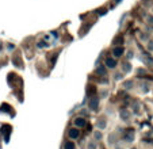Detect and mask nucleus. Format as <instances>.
Wrapping results in <instances>:
<instances>
[{"label": "nucleus", "instance_id": "obj_1", "mask_svg": "<svg viewBox=\"0 0 153 149\" xmlns=\"http://www.w3.org/2000/svg\"><path fill=\"white\" fill-rule=\"evenodd\" d=\"M99 103H100V99H99V98H96V96L91 98L90 101H88V109H90L91 111H98Z\"/></svg>", "mask_w": 153, "mask_h": 149}, {"label": "nucleus", "instance_id": "obj_2", "mask_svg": "<svg viewBox=\"0 0 153 149\" xmlns=\"http://www.w3.org/2000/svg\"><path fill=\"white\" fill-rule=\"evenodd\" d=\"M104 66H106L107 69H115L117 68V58H114V57H106L104 58V64H103Z\"/></svg>", "mask_w": 153, "mask_h": 149}, {"label": "nucleus", "instance_id": "obj_3", "mask_svg": "<svg viewBox=\"0 0 153 149\" xmlns=\"http://www.w3.org/2000/svg\"><path fill=\"white\" fill-rule=\"evenodd\" d=\"M125 53V49L122 45H118V46H114L113 48V57L114 58H121Z\"/></svg>", "mask_w": 153, "mask_h": 149}, {"label": "nucleus", "instance_id": "obj_4", "mask_svg": "<svg viewBox=\"0 0 153 149\" xmlns=\"http://www.w3.org/2000/svg\"><path fill=\"white\" fill-rule=\"evenodd\" d=\"M73 125H75V127H79V129L85 127L87 126V119L83 118V117H76L75 119H73Z\"/></svg>", "mask_w": 153, "mask_h": 149}, {"label": "nucleus", "instance_id": "obj_5", "mask_svg": "<svg viewBox=\"0 0 153 149\" xmlns=\"http://www.w3.org/2000/svg\"><path fill=\"white\" fill-rule=\"evenodd\" d=\"M118 114H119V118H121L122 122H129L130 117H131L130 111H129V110H126V109H121V110H119Z\"/></svg>", "mask_w": 153, "mask_h": 149}, {"label": "nucleus", "instance_id": "obj_6", "mask_svg": "<svg viewBox=\"0 0 153 149\" xmlns=\"http://www.w3.org/2000/svg\"><path fill=\"white\" fill-rule=\"evenodd\" d=\"M131 71H133V65H131L130 61H125V63H122V65H121V72L122 73L127 74V73H130Z\"/></svg>", "mask_w": 153, "mask_h": 149}, {"label": "nucleus", "instance_id": "obj_7", "mask_svg": "<svg viewBox=\"0 0 153 149\" xmlns=\"http://www.w3.org/2000/svg\"><path fill=\"white\" fill-rule=\"evenodd\" d=\"M68 136H69L71 140H77L80 137V129L79 127H71L68 130Z\"/></svg>", "mask_w": 153, "mask_h": 149}, {"label": "nucleus", "instance_id": "obj_8", "mask_svg": "<svg viewBox=\"0 0 153 149\" xmlns=\"http://www.w3.org/2000/svg\"><path fill=\"white\" fill-rule=\"evenodd\" d=\"M141 61L146 66H153V57L149 54H146V53H142L141 54Z\"/></svg>", "mask_w": 153, "mask_h": 149}, {"label": "nucleus", "instance_id": "obj_9", "mask_svg": "<svg viewBox=\"0 0 153 149\" xmlns=\"http://www.w3.org/2000/svg\"><path fill=\"white\" fill-rule=\"evenodd\" d=\"M96 127H98L99 130H104L107 127V121H106V118L104 117H102V118H98L96 119Z\"/></svg>", "mask_w": 153, "mask_h": 149}, {"label": "nucleus", "instance_id": "obj_10", "mask_svg": "<svg viewBox=\"0 0 153 149\" xmlns=\"http://www.w3.org/2000/svg\"><path fill=\"white\" fill-rule=\"evenodd\" d=\"M133 87H134L133 80H125L123 83H122V88L126 89V91H130V89H133Z\"/></svg>", "mask_w": 153, "mask_h": 149}, {"label": "nucleus", "instance_id": "obj_11", "mask_svg": "<svg viewBox=\"0 0 153 149\" xmlns=\"http://www.w3.org/2000/svg\"><path fill=\"white\" fill-rule=\"evenodd\" d=\"M95 72L99 74V76H106V74H107V68L104 65H99L98 68H96Z\"/></svg>", "mask_w": 153, "mask_h": 149}, {"label": "nucleus", "instance_id": "obj_12", "mask_svg": "<svg viewBox=\"0 0 153 149\" xmlns=\"http://www.w3.org/2000/svg\"><path fill=\"white\" fill-rule=\"evenodd\" d=\"M64 149H76V145L72 140H68L64 142Z\"/></svg>", "mask_w": 153, "mask_h": 149}, {"label": "nucleus", "instance_id": "obj_13", "mask_svg": "<svg viewBox=\"0 0 153 149\" xmlns=\"http://www.w3.org/2000/svg\"><path fill=\"white\" fill-rule=\"evenodd\" d=\"M94 140H95V141H100L102 140V138H103V133H102V130H96V132H94Z\"/></svg>", "mask_w": 153, "mask_h": 149}, {"label": "nucleus", "instance_id": "obj_14", "mask_svg": "<svg viewBox=\"0 0 153 149\" xmlns=\"http://www.w3.org/2000/svg\"><path fill=\"white\" fill-rule=\"evenodd\" d=\"M87 149H98V142L95 140H91L87 142Z\"/></svg>", "mask_w": 153, "mask_h": 149}, {"label": "nucleus", "instance_id": "obj_15", "mask_svg": "<svg viewBox=\"0 0 153 149\" xmlns=\"http://www.w3.org/2000/svg\"><path fill=\"white\" fill-rule=\"evenodd\" d=\"M133 138H134V133H133V130H130V132L127 133V136L125 137V141H127V142H131V141H133Z\"/></svg>", "mask_w": 153, "mask_h": 149}, {"label": "nucleus", "instance_id": "obj_16", "mask_svg": "<svg viewBox=\"0 0 153 149\" xmlns=\"http://www.w3.org/2000/svg\"><path fill=\"white\" fill-rule=\"evenodd\" d=\"M146 50L152 53L153 52V39H148L146 41Z\"/></svg>", "mask_w": 153, "mask_h": 149}, {"label": "nucleus", "instance_id": "obj_17", "mask_svg": "<svg viewBox=\"0 0 153 149\" xmlns=\"http://www.w3.org/2000/svg\"><path fill=\"white\" fill-rule=\"evenodd\" d=\"M122 79H123V73H122V72H117V73L114 74V80L115 81H121Z\"/></svg>", "mask_w": 153, "mask_h": 149}, {"label": "nucleus", "instance_id": "obj_18", "mask_svg": "<svg viewBox=\"0 0 153 149\" xmlns=\"http://www.w3.org/2000/svg\"><path fill=\"white\" fill-rule=\"evenodd\" d=\"M126 58L127 60H133L134 58V52L133 50H127L126 52Z\"/></svg>", "mask_w": 153, "mask_h": 149}, {"label": "nucleus", "instance_id": "obj_19", "mask_svg": "<svg viewBox=\"0 0 153 149\" xmlns=\"http://www.w3.org/2000/svg\"><path fill=\"white\" fill-rule=\"evenodd\" d=\"M140 39L144 41V42H146V41L149 39V35H148L146 33H141V34H140Z\"/></svg>", "mask_w": 153, "mask_h": 149}, {"label": "nucleus", "instance_id": "obj_20", "mask_svg": "<svg viewBox=\"0 0 153 149\" xmlns=\"http://www.w3.org/2000/svg\"><path fill=\"white\" fill-rule=\"evenodd\" d=\"M148 91H149V86H148L146 83L141 84V92H144V94H146Z\"/></svg>", "mask_w": 153, "mask_h": 149}, {"label": "nucleus", "instance_id": "obj_21", "mask_svg": "<svg viewBox=\"0 0 153 149\" xmlns=\"http://www.w3.org/2000/svg\"><path fill=\"white\" fill-rule=\"evenodd\" d=\"M114 140H115V134L108 136V145H114Z\"/></svg>", "mask_w": 153, "mask_h": 149}, {"label": "nucleus", "instance_id": "obj_22", "mask_svg": "<svg viewBox=\"0 0 153 149\" xmlns=\"http://www.w3.org/2000/svg\"><path fill=\"white\" fill-rule=\"evenodd\" d=\"M146 23H148V25H153V14L152 15H148V16H146Z\"/></svg>", "mask_w": 153, "mask_h": 149}, {"label": "nucleus", "instance_id": "obj_23", "mask_svg": "<svg viewBox=\"0 0 153 149\" xmlns=\"http://www.w3.org/2000/svg\"><path fill=\"white\" fill-rule=\"evenodd\" d=\"M38 48H39V49H42V48H46V46H48V43L46 42H45V43H43V42H38Z\"/></svg>", "mask_w": 153, "mask_h": 149}, {"label": "nucleus", "instance_id": "obj_24", "mask_svg": "<svg viewBox=\"0 0 153 149\" xmlns=\"http://www.w3.org/2000/svg\"><path fill=\"white\" fill-rule=\"evenodd\" d=\"M107 94H108V92H107V91H103V92H102V96H103V98H106V96H107Z\"/></svg>", "mask_w": 153, "mask_h": 149}, {"label": "nucleus", "instance_id": "obj_25", "mask_svg": "<svg viewBox=\"0 0 153 149\" xmlns=\"http://www.w3.org/2000/svg\"><path fill=\"white\" fill-rule=\"evenodd\" d=\"M14 49H15V45H10L8 46V50H14Z\"/></svg>", "mask_w": 153, "mask_h": 149}, {"label": "nucleus", "instance_id": "obj_26", "mask_svg": "<svg viewBox=\"0 0 153 149\" xmlns=\"http://www.w3.org/2000/svg\"><path fill=\"white\" fill-rule=\"evenodd\" d=\"M152 14H153V7H152Z\"/></svg>", "mask_w": 153, "mask_h": 149}, {"label": "nucleus", "instance_id": "obj_27", "mask_svg": "<svg viewBox=\"0 0 153 149\" xmlns=\"http://www.w3.org/2000/svg\"><path fill=\"white\" fill-rule=\"evenodd\" d=\"M133 149H136V148H133Z\"/></svg>", "mask_w": 153, "mask_h": 149}]
</instances>
